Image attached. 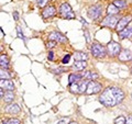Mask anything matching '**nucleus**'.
I'll list each match as a JSON object with an SVG mask.
<instances>
[{"label":"nucleus","mask_w":132,"mask_h":124,"mask_svg":"<svg viewBox=\"0 0 132 124\" xmlns=\"http://www.w3.org/2000/svg\"><path fill=\"white\" fill-rule=\"evenodd\" d=\"M125 99V92L117 87H108L102 91L99 101L105 107H114Z\"/></svg>","instance_id":"f257e3e1"},{"label":"nucleus","mask_w":132,"mask_h":124,"mask_svg":"<svg viewBox=\"0 0 132 124\" xmlns=\"http://www.w3.org/2000/svg\"><path fill=\"white\" fill-rule=\"evenodd\" d=\"M60 13L61 15L63 16L64 19H74L75 18V13L73 12L72 10V7L68 5L67 2H64V3H62L61 7H60Z\"/></svg>","instance_id":"f03ea898"},{"label":"nucleus","mask_w":132,"mask_h":124,"mask_svg":"<svg viewBox=\"0 0 132 124\" xmlns=\"http://www.w3.org/2000/svg\"><path fill=\"white\" fill-rule=\"evenodd\" d=\"M92 54L96 58H104L106 56V48L100 44H93L90 47Z\"/></svg>","instance_id":"7ed1b4c3"},{"label":"nucleus","mask_w":132,"mask_h":124,"mask_svg":"<svg viewBox=\"0 0 132 124\" xmlns=\"http://www.w3.org/2000/svg\"><path fill=\"white\" fill-rule=\"evenodd\" d=\"M107 52H108V55L111 57L117 56L121 52V45L117 42H110L107 45Z\"/></svg>","instance_id":"20e7f679"},{"label":"nucleus","mask_w":132,"mask_h":124,"mask_svg":"<svg viewBox=\"0 0 132 124\" xmlns=\"http://www.w3.org/2000/svg\"><path fill=\"white\" fill-rule=\"evenodd\" d=\"M119 20L120 19H119L117 15H108L107 18L104 19V21L101 22V25L102 26H108L110 29H116Z\"/></svg>","instance_id":"39448f33"},{"label":"nucleus","mask_w":132,"mask_h":124,"mask_svg":"<svg viewBox=\"0 0 132 124\" xmlns=\"http://www.w3.org/2000/svg\"><path fill=\"white\" fill-rule=\"evenodd\" d=\"M100 90H101V85L99 84V82L95 81V80H90L88 82L86 93H88V94H95V93H98Z\"/></svg>","instance_id":"423d86ee"},{"label":"nucleus","mask_w":132,"mask_h":124,"mask_svg":"<svg viewBox=\"0 0 132 124\" xmlns=\"http://www.w3.org/2000/svg\"><path fill=\"white\" fill-rule=\"evenodd\" d=\"M101 14V6L100 5H94L88 9V16L93 20L98 19Z\"/></svg>","instance_id":"0eeeda50"},{"label":"nucleus","mask_w":132,"mask_h":124,"mask_svg":"<svg viewBox=\"0 0 132 124\" xmlns=\"http://www.w3.org/2000/svg\"><path fill=\"white\" fill-rule=\"evenodd\" d=\"M131 20H132V15H130V14L123 16V18H121L120 20H119L117 26H116V30L118 31V33L121 32L122 30H125V29L128 26V24L131 22Z\"/></svg>","instance_id":"6e6552de"},{"label":"nucleus","mask_w":132,"mask_h":124,"mask_svg":"<svg viewBox=\"0 0 132 124\" xmlns=\"http://www.w3.org/2000/svg\"><path fill=\"white\" fill-rule=\"evenodd\" d=\"M48 39L51 40V41H55V42H60V43L67 42V39H66V36H64L60 32H52L51 34L48 35Z\"/></svg>","instance_id":"1a4fd4ad"},{"label":"nucleus","mask_w":132,"mask_h":124,"mask_svg":"<svg viewBox=\"0 0 132 124\" xmlns=\"http://www.w3.org/2000/svg\"><path fill=\"white\" fill-rule=\"evenodd\" d=\"M118 56H119V59H120L121 61L131 60L132 59V52L129 51V49H122Z\"/></svg>","instance_id":"9d476101"},{"label":"nucleus","mask_w":132,"mask_h":124,"mask_svg":"<svg viewBox=\"0 0 132 124\" xmlns=\"http://www.w3.org/2000/svg\"><path fill=\"white\" fill-rule=\"evenodd\" d=\"M0 88L12 91V90L14 89V85H13V82L9 79H3V80H0Z\"/></svg>","instance_id":"9b49d317"},{"label":"nucleus","mask_w":132,"mask_h":124,"mask_svg":"<svg viewBox=\"0 0 132 124\" xmlns=\"http://www.w3.org/2000/svg\"><path fill=\"white\" fill-rule=\"evenodd\" d=\"M5 110H6V112L11 113V114H16L21 111L19 104H15V103H10V104H8Z\"/></svg>","instance_id":"f8f14e48"},{"label":"nucleus","mask_w":132,"mask_h":124,"mask_svg":"<svg viewBox=\"0 0 132 124\" xmlns=\"http://www.w3.org/2000/svg\"><path fill=\"white\" fill-rule=\"evenodd\" d=\"M55 12H56L55 7L50 6V7H46V8H45V9L43 10L42 15H43V18H44V19H47V18H51V16L54 15V14H55Z\"/></svg>","instance_id":"ddd939ff"},{"label":"nucleus","mask_w":132,"mask_h":124,"mask_svg":"<svg viewBox=\"0 0 132 124\" xmlns=\"http://www.w3.org/2000/svg\"><path fill=\"white\" fill-rule=\"evenodd\" d=\"M81 77H84L85 79L87 80H96L98 78V74L93 72V70H88V72H84L82 74H80Z\"/></svg>","instance_id":"4468645a"},{"label":"nucleus","mask_w":132,"mask_h":124,"mask_svg":"<svg viewBox=\"0 0 132 124\" xmlns=\"http://www.w3.org/2000/svg\"><path fill=\"white\" fill-rule=\"evenodd\" d=\"M119 36H120V39H122V40L132 38V28H126L125 30L119 32Z\"/></svg>","instance_id":"2eb2a0df"},{"label":"nucleus","mask_w":132,"mask_h":124,"mask_svg":"<svg viewBox=\"0 0 132 124\" xmlns=\"http://www.w3.org/2000/svg\"><path fill=\"white\" fill-rule=\"evenodd\" d=\"M86 66H87V63L84 60H75V63L73 65V68L75 70H78V72H80V70H84L86 68Z\"/></svg>","instance_id":"dca6fc26"},{"label":"nucleus","mask_w":132,"mask_h":124,"mask_svg":"<svg viewBox=\"0 0 132 124\" xmlns=\"http://www.w3.org/2000/svg\"><path fill=\"white\" fill-rule=\"evenodd\" d=\"M0 67L7 69L9 67V58L7 55H0Z\"/></svg>","instance_id":"f3484780"},{"label":"nucleus","mask_w":132,"mask_h":124,"mask_svg":"<svg viewBox=\"0 0 132 124\" xmlns=\"http://www.w3.org/2000/svg\"><path fill=\"white\" fill-rule=\"evenodd\" d=\"M119 11H120V9H118L113 3H111V5H109L108 9H107V13H108V15H116Z\"/></svg>","instance_id":"a211bd4d"},{"label":"nucleus","mask_w":132,"mask_h":124,"mask_svg":"<svg viewBox=\"0 0 132 124\" xmlns=\"http://www.w3.org/2000/svg\"><path fill=\"white\" fill-rule=\"evenodd\" d=\"M74 58H75V60H84L86 61L88 58V56L86 53H82V52H77L74 54Z\"/></svg>","instance_id":"6ab92c4d"},{"label":"nucleus","mask_w":132,"mask_h":124,"mask_svg":"<svg viewBox=\"0 0 132 124\" xmlns=\"http://www.w3.org/2000/svg\"><path fill=\"white\" fill-rule=\"evenodd\" d=\"M13 99H14V93L10 91V90H8V91L5 92V94H3V100H5V102L10 103L11 101H13Z\"/></svg>","instance_id":"aec40b11"},{"label":"nucleus","mask_w":132,"mask_h":124,"mask_svg":"<svg viewBox=\"0 0 132 124\" xmlns=\"http://www.w3.org/2000/svg\"><path fill=\"white\" fill-rule=\"evenodd\" d=\"M81 75H78V74H71L68 77V81H69V85L74 84V82H77L78 80L81 79Z\"/></svg>","instance_id":"412c9836"},{"label":"nucleus","mask_w":132,"mask_h":124,"mask_svg":"<svg viewBox=\"0 0 132 124\" xmlns=\"http://www.w3.org/2000/svg\"><path fill=\"white\" fill-rule=\"evenodd\" d=\"M113 5L118 8V9H123L127 7V1L126 0H114Z\"/></svg>","instance_id":"4be33fe9"},{"label":"nucleus","mask_w":132,"mask_h":124,"mask_svg":"<svg viewBox=\"0 0 132 124\" xmlns=\"http://www.w3.org/2000/svg\"><path fill=\"white\" fill-rule=\"evenodd\" d=\"M69 90H71L72 93H79V85L77 82H74V84L69 85Z\"/></svg>","instance_id":"5701e85b"},{"label":"nucleus","mask_w":132,"mask_h":124,"mask_svg":"<svg viewBox=\"0 0 132 124\" xmlns=\"http://www.w3.org/2000/svg\"><path fill=\"white\" fill-rule=\"evenodd\" d=\"M88 80H82L79 85V93H84L87 90V86H88Z\"/></svg>","instance_id":"b1692460"},{"label":"nucleus","mask_w":132,"mask_h":124,"mask_svg":"<svg viewBox=\"0 0 132 124\" xmlns=\"http://www.w3.org/2000/svg\"><path fill=\"white\" fill-rule=\"evenodd\" d=\"M10 74L7 72L6 69H0V79L3 80V79H10Z\"/></svg>","instance_id":"393cba45"},{"label":"nucleus","mask_w":132,"mask_h":124,"mask_svg":"<svg viewBox=\"0 0 132 124\" xmlns=\"http://www.w3.org/2000/svg\"><path fill=\"white\" fill-rule=\"evenodd\" d=\"M126 118L122 117V115H120V117L116 118L114 119V124H126Z\"/></svg>","instance_id":"a878e982"},{"label":"nucleus","mask_w":132,"mask_h":124,"mask_svg":"<svg viewBox=\"0 0 132 124\" xmlns=\"http://www.w3.org/2000/svg\"><path fill=\"white\" fill-rule=\"evenodd\" d=\"M3 124H20V120L18 119H9V120H6Z\"/></svg>","instance_id":"bb28decb"},{"label":"nucleus","mask_w":132,"mask_h":124,"mask_svg":"<svg viewBox=\"0 0 132 124\" xmlns=\"http://www.w3.org/2000/svg\"><path fill=\"white\" fill-rule=\"evenodd\" d=\"M35 1H36V5L40 8H43V7H45V5L47 3L48 0H35Z\"/></svg>","instance_id":"cd10ccee"},{"label":"nucleus","mask_w":132,"mask_h":124,"mask_svg":"<svg viewBox=\"0 0 132 124\" xmlns=\"http://www.w3.org/2000/svg\"><path fill=\"white\" fill-rule=\"evenodd\" d=\"M69 59H71V55H69V54H66V55L63 57V59H62V63L66 65V64L69 63Z\"/></svg>","instance_id":"c85d7f7f"},{"label":"nucleus","mask_w":132,"mask_h":124,"mask_svg":"<svg viewBox=\"0 0 132 124\" xmlns=\"http://www.w3.org/2000/svg\"><path fill=\"white\" fill-rule=\"evenodd\" d=\"M55 45H56V42H55V41H50V42L46 43L47 48H52V47H54Z\"/></svg>","instance_id":"c756f323"},{"label":"nucleus","mask_w":132,"mask_h":124,"mask_svg":"<svg viewBox=\"0 0 132 124\" xmlns=\"http://www.w3.org/2000/svg\"><path fill=\"white\" fill-rule=\"evenodd\" d=\"M16 31H18V36H19V38L24 40V35H23V33L21 32V29H20V26H16Z\"/></svg>","instance_id":"7c9ffc66"},{"label":"nucleus","mask_w":132,"mask_h":124,"mask_svg":"<svg viewBox=\"0 0 132 124\" xmlns=\"http://www.w3.org/2000/svg\"><path fill=\"white\" fill-rule=\"evenodd\" d=\"M65 68H60V67H57L56 69H53V73H55V74H61V73H63L65 72Z\"/></svg>","instance_id":"2f4dec72"},{"label":"nucleus","mask_w":132,"mask_h":124,"mask_svg":"<svg viewBox=\"0 0 132 124\" xmlns=\"http://www.w3.org/2000/svg\"><path fill=\"white\" fill-rule=\"evenodd\" d=\"M47 57H48L50 60H53V58H54V53H53V52H48Z\"/></svg>","instance_id":"473e14b6"},{"label":"nucleus","mask_w":132,"mask_h":124,"mask_svg":"<svg viewBox=\"0 0 132 124\" xmlns=\"http://www.w3.org/2000/svg\"><path fill=\"white\" fill-rule=\"evenodd\" d=\"M126 124H132V115L128 117L127 120H126Z\"/></svg>","instance_id":"72a5a7b5"},{"label":"nucleus","mask_w":132,"mask_h":124,"mask_svg":"<svg viewBox=\"0 0 132 124\" xmlns=\"http://www.w3.org/2000/svg\"><path fill=\"white\" fill-rule=\"evenodd\" d=\"M13 18H14L15 21H18V20H19V13H18L16 11H14V12H13Z\"/></svg>","instance_id":"f704fd0d"},{"label":"nucleus","mask_w":132,"mask_h":124,"mask_svg":"<svg viewBox=\"0 0 132 124\" xmlns=\"http://www.w3.org/2000/svg\"><path fill=\"white\" fill-rule=\"evenodd\" d=\"M3 94H5V92H3L2 88H0V99H1V98H3Z\"/></svg>","instance_id":"c9c22d12"},{"label":"nucleus","mask_w":132,"mask_h":124,"mask_svg":"<svg viewBox=\"0 0 132 124\" xmlns=\"http://www.w3.org/2000/svg\"><path fill=\"white\" fill-rule=\"evenodd\" d=\"M85 34H86V40H87V42H89V34H88V32L86 31Z\"/></svg>","instance_id":"e433bc0d"},{"label":"nucleus","mask_w":132,"mask_h":124,"mask_svg":"<svg viewBox=\"0 0 132 124\" xmlns=\"http://www.w3.org/2000/svg\"><path fill=\"white\" fill-rule=\"evenodd\" d=\"M65 123V120H63V121H61V122H59V124H64Z\"/></svg>","instance_id":"4c0bfd02"},{"label":"nucleus","mask_w":132,"mask_h":124,"mask_svg":"<svg viewBox=\"0 0 132 124\" xmlns=\"http://www.w3.org/2000/svg\"><path fill=\"white\" fill-rule=\"evenodd\" d=\"M69 124H78L77 122H74V121H72V122H69Z\"/></svg>","instance_id":"58836bf2"},{"label":"nucleus","mask_w":132,"mask_h":124,"mask_svg":"<svg viewBox=\"0 0 132 124\" xmlns=\"http://www.w3.org/2000/svg\"><path fill=\"white\" fill-rule=\"evenodd\" d=\"M131 73H132V68H131Z\"/></svg>","instance_id":"ea45409f"},{"label":"nucleus","mask_w":132,"mask_h":124,"mask_svg":"<svg viewBox=\"0 0 132 124\" xmlns=\"http://www.w3.org/2000/svg\"><path fill=\"white\" fill-rule=\"evenodd\" d=\"M131 97H132V94H131Z\"/></svg>","instance_id":"a19ab883"}]
</instances>
